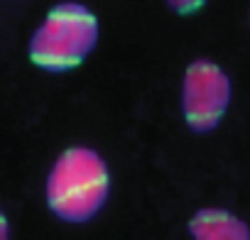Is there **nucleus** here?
<instances>
[{
	"label": "nucleus",
	"instance_id": "obj_1",
	"mask_svg": "<svg viewBox=\"0 0 250 240\" xmlns=\"http://www.w3.org/2000/svg\"><path fill=\"white\" fill-rule=\"evenodd\" d=\"M47 206L64 223L91 220L108 201L110 172L105 160L91 147L64 150L47 177Z\"/></svg>",
	"mask_w": 250,
	"mask_h": 240
},
{
	"label": "nucleus",
	"instance_id": "obj_2",
	"mask_svg": "<svg viewBox=\"0 0 250 240\" xmlns=\"http://www.w3.org/2000/svg\"><path fill=\"white\" fill-rule=\"evenodd\" d=\"M96 44V15L81 3H59L47 13L44 22L35 30L27 54L35 66L52 74H64L81 66Z\"/></svg>",
	"mask_w": 250,
	"mask_h": 240
},
{
	"label": "nucleus",
	"instance_id": "obj_3",
	"mask_svg": "<svg viewBox=\"0 0 250 240\" xmlns=\"http://www.w3.org/2000/svg\"><path fill=\"white\" fill-rule=\"evenodd\" d=\"M230 79L211 59H196L182 79V115L196 135L213 133L230 105Z\"/></svg>",
	"mask_w": 250,
	"mask_h": 240
},
{
	"label": "nucleus",
	"instance_id": "obj_4",
	"mask_svg": "<svg viewBox=\"0 0 250 240\" xmlns=\"http://www.w3.org/2000/svg\"><path fill=\"white\" fill-rule=\"evenodd\" d=\"M194 240H250V225L226 208H199L189 220Z\"/></svg>",
	"mask_w": 250,
	"mask_h": 240
},
{
	"label": "nucleus",
	"instance_id": "obj_5",
	"mask_svg": "<svg viewBox=\"0 0 250 240\" xmlns=\"http://www.w3.org/2000/svg\"><path fill=\"white\" fill-rule=\"evenodd\" d=\"M167 5L177 15H194V13H199L206 5V0H167Z\"/></svg>",
	"mask_w": 250,
	"mask_h": 240
},
{
	"label": "nucleus",
	"instance_id": "obj_6",
	"mask_svg": "<svg viewBox=\"0 0 250 240\" xmlns=\"http://www.w3.org/2000/svg\"><path fill=\"white\" fill-rule=\"evenodd\" d=\"M0 240H10V223H8V216L0 208Z\"/></svg>",
	"mask_w": 250,
	"mask_h": 240
}]
</instances>
